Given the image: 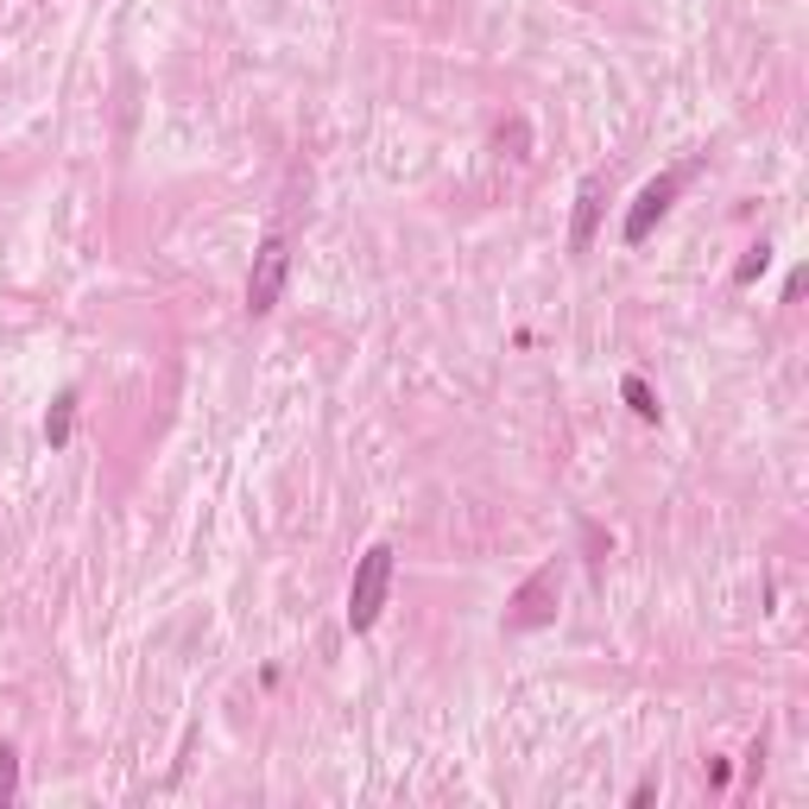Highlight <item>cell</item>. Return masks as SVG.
Segmentation results:
<instances>
[{
    "label": "cell",
    "instance_id": "1",
    "mask_svg": "<svg viewBox=\"0 0 809 809\" xmlns=\"http://www.w3.org/2000/svg\"><path fill=\"white\" fill-rule=\"evenodd\" d=\"M386 589H393V544H373L361 563H355V582H348V626L368 632L386 607Z\"/></svg>",
    "mask_w": 809,
    "mask_h": 809
},
{
    "label": "cell",
    "instance_id": "2",
    "mask_svg": "<svg viewBox=\"0 0 809 809\" xmlns=\"http://www.w3.org/2000/svg\"><path fill=\"white\" fill-rule=\"evenodd\" d=\"M285 279H292V241H285V234H266L259 254H254V272H247V310L266 317V310L279 304V292H285Z\"/></svg>",
    "mask_w": 809,
    "mask_h": 809
},
{
    "label": "cell",
    "instance_id": "3",
    "mask_svg": "<svg viewBox=\"0 0 809 809\" xmlns=\"http://www.w3.org/2000/svg\"><path fill=\"white\" fill-rule=\"evenodd\" d=\"M677 190H683V171H664L652 184L639 190V203H632V216H626V247H639L664 216H670V203H677Z\"/></svg>",
    "mask_w": 809,
    "mask_h": 809
},
{
    "label": "cell",
    "instance_id": "4",
    "mask_svg": "<svg viewBox=\"0 0 809 809\" xmlns=\"http://www.w3.org/2000/svg\"><path fill=\"white\" fill-rule=\"evenodd\" d=\"M601 209H607V184H601V178H582V190H576V221H569V254H589L594 247Z\"/></svg>",
    "mask_w": 809,
    "mask_h": 809
},
{
    "label": "cell",
    "instance_id": "5",
    "mask_svg": "<svg viewBox=\"0 0 809 809\" xmlns=\"http://www.w3.org/2000/svg\"><path fill=\"white\" fill-rule=\"evenodd\" d=\"M556 594V563H544V569H538V576H531V582H525V589H518V614H513V626H538V620H551V607H544V601H551Z\"/></svg>",
    "mask_w": 809,
    "mask_h": 809
},
{
    "label": "cell",
    "instance_id": "6",
    "mask_svg": "<svg viewBox=\"0 0 809 809\" xmlns=\"http://www.w3.org/2000/svg\"><path fill=\"white\" fill-rule=\"evenodd\" d=\"M70 424H76V393H57L51 411H44V442L64 449V442H70Z\"/></svg>",
    "mask_w": 809,
    "mask_h": 809
},
{
    "label": "cell",
    "instance_id": "7",
    "mask_svg": "<svg viewBox=\"0 0 809 809\" xmlns=\"http://www.w3.org/2000/svg\"><path fill=\"white\" fill-rule=\"evenodd\" d=\"M620 393H626V404H632V411H639L645 424H658V393H652V386H645L639 373H626V380H620Z\"/></svg>",
    "mask_w": 809,
    "mask_h": 809
},
{
    "label": "cell",
    "instance_id": "8",
    "mask_svg": "<svg viewBox=\"0 0 809 809\" xmlns=\"http://www.w3.org/2000/svg\"><path fill=\"white\" fill-rule=\"evenodd\" d=\"M13 791H20V753L0 746V804H13Z\"/></svg>",
    "mask_w": 809,
    "mask_h": 809
},
{
    "label": "cell",
    "instance_id": "9",
    "mask_svg": "<svg viewBox=\"0 0 809 809\" xmlns=\"http://www.w3.org/2000/svg\"><path fill=\"white\" fill-rule=\"evenodd\" d=\"M766 266H772V247H766V241H759V247H753V254L740 259V272H734V279H740V285H753V279H759V272H766Z\"/></svg>",
    "mask_w": 809,
    "mask_h": 809
}]
</instances>
